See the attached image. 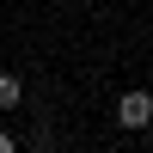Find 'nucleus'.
<instances>
[{"label":"nucleus","mask_w":153,"mask_h":153,"mask_svg":"<svg viewBox=\"0 0 153 153\" xmlns=\"http://www.w3.org/2000/svg\"><path fill=\"white\" fill-rule=\"evenodd\" d=\"M153 123V92H123L117 98V129H147Z\"/></svg>","instance_id":"1"},{"label":"nucleus","mask_w":153,"mask_h":153,"mask_svg":"<svg viewBox=\"0 0 153 153\" xmlns=\"http://www.w3.org/2000/svg\"><path fill=\"white\" fill-rule=\"evenodd\" d=\"M19 98H25V80L19 74H0V110H12Z\"/></svg>","instance_id":"2"},{"label":"nucleus","mask_w":153,"mask_h":153,"mask_svg":"<svg viewBox=\"0 0 153 153\" xmlns=\"http://www.w3.org/2000/svg\"><path fill=\"white\" fill-rule=\"evenodd\" d=\"M12 147H19V141H12V135H0V153H12Z\"/></svg>","instance_id":"3"}]
</instances>
